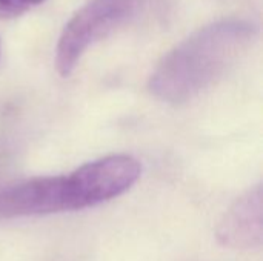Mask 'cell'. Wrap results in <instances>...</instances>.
I'll return each instance as SVG.
<instances>
[{"instance_id":"1","label":"cell","mask_w":263,"mask_h":261,"mask_svg":"<svg viewBox=\"0 0 263 261\" xmlns=\"http://www.w3.org/2000/svg\"><path fill=\"white\" fill-rule=\"evenodd\" d=\"M140 175L137 158L112 154L68 174L32 177L0 189V220L96 208L128 192Z\"/></svg>"},{"instance_id":"2","label":"cell","mask_w":263,"mask_h":261,"mask_svg":"<svg viewBox=\"0 0 263 261\" xmlns=\"http://www.w3.org/2000/svg\"><path fill=\"white\" fill-rule=\"evenodd\" d=\"M257 35V23L247 18H223L200 28L159 62L148 83L151 94L170 105L191 102L219 82Z\"/></svg>"},{"instance_id":"3","label":"cell","mask_w":263,"mask_h":261,"mask_svg":"<svg viewBox=\"0 0 263 261\" xmlns=\"http://www.w3.org/2000/svg\"><path fill=\"white\" fill-rule=\"evenodd\" d=\"M145 0H88L65 25L55 48V68L62 77L72 74L83 54L112 31L129 22Z\"/></svg>"},{"instance_id":"4","label":"cell","mask_w":263,"mask_h":261,"mask_svg":"<svg viewBox=\"0 0 263 261\" xmlns=\"http://www.w3.org/2000/svg\"><path fill=\"white\" fill-rule=\"evenodd\" d=\"M217 240L231 249H256L263 240L262 183L243 192L225 212L217 226Z\"/></svg>"},{"instance_id":"5","label":"cell","mask_w":263,"mask_h":261,"mask_svg":"<svg viewBox=\"0 0 263 261\" xmlns=\"http://www.w3.org/2000/svg\"><path fill=\"white\" fill-rule=\"evenodd\" d=\"M45 0H0V18H15Z\"/></svg>"}]
</instances>
